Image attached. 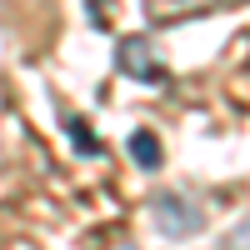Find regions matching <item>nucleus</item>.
Here are the masks:
<instances>
[{
  "mask_svg": "<svg viewBox=\"0 0 250 250\" xmlns=\"http://www.w3.org/2000/svg\"><path fill=\"white\" fill-rule=\"evenodd\" d=\"M210 0H150V10H155V20H175V15H185V10H205Z\"/></svg>",
  "mask_w": 250,
  "mask_h": 250,
  "instance_id": "nucleus-5",
  "label": "nucleus"
},
{
  "mask_svg": "<svg viewBox=\"0 0 250 250\" xmlns=\"http://www.w3.org/2000/svg\"><path fill=\"white\" fill-rule=\"evenodd\" d=\"M225 250H250V215L235 225V230L230 235H225Z\"/></svg>",
  "mask_w": 250,
  "mask_h": 250,
  "instance_id": "nucleus-6",
  "label": "nucleus"
},
{
  "mask_svg": "<svg viewBox=\"0 0 250 250\" xmlns=\"http://www.w3.org/2000/svg\"><path fill=\"white\" fill-rule=\"evenodd\" d=\"M120 250H135V245H120Z\"/></svg>",
  "mask_w": 250,
  "mask_h": 250,
  "instance_id": "nucleus-8",
  "label": "nucleus"
},
{
  "mask_svg": "<svg viewBox=\"0 0 250 250\" xmlns=\"http://www.w3.org/2000/svg\"><path fill=\"white\" fill-rule=\"evenodd\" d=\"M65 130H70V140H75V150H80V155H105V145L90 135V125H85V120H75V115H70V120H65Z\"/></svg>",
  "mask_w": 250,
  "mask_h": 250,
  "instance_id": "nucleus-4",
  "label": "nucleus"
},
{
  "mask_svg": "<svg viewBox=\"0 0 250 250\" xmlns=\"http://www.w3.org/2000/svg\"><path fill=\"white\" fill-rule=\"evenodd\" d=\"M130 160L140 165V170H160L165 150H160V140H155L150 130H135V135H130Z\"/></svg>",
  "mask_w": 250,
  "mask_h": 250,
  "instance_id": "nucleus-3",
  "label": "nucleus"
},
{
  "mask_svg": "<svg viewBox=\"0 0 250 250\" xmlns=\"http://www.w3.org/2000/svg\"><path fill=\"white\" fill-rule=\"evenodd\" d=\"M150 220L160 225V235H170V240H190V235L205 230V210L190 205L185 195H170V190L150 200Z\"/></svg>",
  "mask_w": 250,
  "mask_h": 250,
  "instance_id": "nucleus-1",
  "label": "nucleus"
},
{
  "mask_svg": "<svg viewBox=\"0 0 250 250\" xmlns=\"http://www.w3.org/2000/svg\"><path fill=\"white\" fill-rule=\"evenodd\" d=\"M115 60H120V70L130 75V80H145V85H165V80H170L165 55H160L145 35H125L120 50H115Z\"/></svg>",
  "mask_w": 250,
  "mask_h": 250,
  "instance_id": "nucleus-2",
  "label": "nucleus"
},
{
  "mask_svg": "<svg viewBox=\"0 0 250 250\" xmlns=\"http://www.w3.org/2000/svg\"><path fill=\"white\" fill-rule=\"evenodd\" d=\"M85 5H90V20H95V25H110V0H85Z\"/></svg>",
  "mask_w": 250,
  "mask_h": 250,
  "instance_id": "nucleus-7",
  "label": "nucleus"
}]
</instances>
